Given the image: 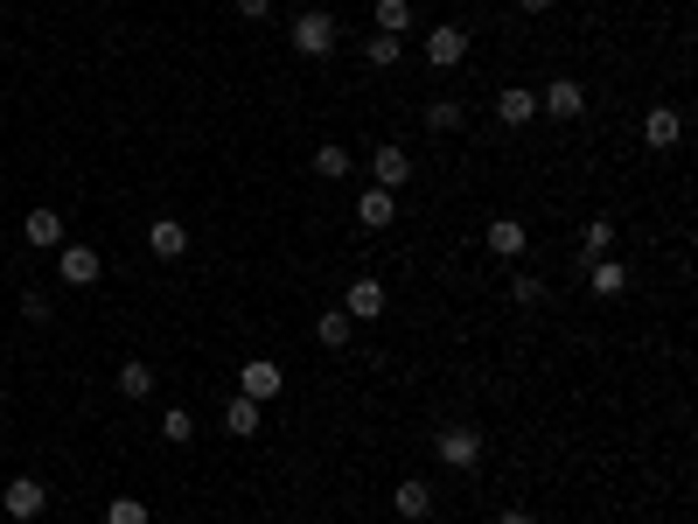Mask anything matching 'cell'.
<instances>
[{"instance_id":"cell-1","label":"cell","mask_w":698,"mask_h":524,"mask_svg":"<svg viewBox=\"0 0 698 524\" xmlns=\"http://www.w3.org/2000/svg\"><path fill=\"white\" fill-rule=\"evenodd\" d=\"M433 455H440L447 469H482L489 434H482V426H468V420H455V426H440V434H433Z\"/></svg>"},{"instance_id":"cell-2","label":"cell","mask_w":698,"mask_h":524,"mask_svg":"<svg viewBox=\"0 0 698 524\" xmlns=\"http://www.w3.org/2000/svg\"><path fill=\"white\" fill-rule=\"evenodd\" d=\"M279 391H287V371H279L273 357H252V364H238V399H252V406H273Z\"/></svg>"},{"instance_id":"cell-3","label":"cell","mask_w":698,"mask_h":524,"mask_svg":"<svg viewBox=\"0 0 698 524\" xmlns=\"http://www.w3.org/2000/svg\"><path fill=\"white\" fill-rule=\"evenodd\" d=\"M335 14H322V8H308V14H294V49L300 56H335Z\"/></svg>"},{"instance_id":"cell-4","label":"cell","mask_w":698,"mask_h":524,"mask_svg":"<svg viewBox=\"0 0 698 524\" xmlns=\"http://www.w3.org/2000/svg\"><path fill=\"white\" fill-rule=\"evenodd\" d=\"M385 308H391L385 280H377V273H356V280H350V294H343V315H350V322H377Z\"/></svg>"},{"instance_id":"cell-5","label":"cell","mask_w":698,"mask_h":524,"mask_svg":"<svg viewBox=\"0 0 698 524\" xmlns=\"http://www.w3.org/2000/svg\"><path fill=\"white\" fill-rule=\"evenodd\" d=\"M43 503H49V490L35 476H14L8 490H0V517H14V524H35L43 517Z\"/></svg>"},{"instance_id":"cell-6","label":"cell","mask_w":698,"mask_h":524,"mask_svg":"<svg viewBox=\"0 0 698 524\" xmlns=\"http://www.w3.org/2000/svg\"><path fill=\"white\" fill-rule=\"evenodd\" d=\"M56 273H64V287H99V252H91V246H70V238H64V246H56Z\"/></svg>"},{"instance_id":"cell-7","label":"cell","mask_w":698,"mask_h":524,"mask_svg":"<svg viewBox=\"0 0 698 524\" xmlns=\"http://www.w3.org/2000/svg\"><path fill=\"white\" fill-rule=\"evenodd\" d=\"M426 64H433V70H455V64H468V29H455V22H433V35H426Z\"/></svg>"},{"instance_id":"cell-8","label":"cell","mask_w":698,"mask_h":524,"mask_svg":"<svg viewBox=\"0 0 698 524\" xmlns=\"http://www.w3.org/2000/svg\"><path fill=\"white\" fill-rule=\"evenodd\" d=\"M370 182H377V190H391V196H399L405 190V182H412V155H405V147H377V155H370Z\"/></svg>"},{"instance_id":"cell-9","label":"cell","mask_w":698,"mask_h":524,"mask_svg":"<svg viewBox=\"0 0 698 524\" xmlns=\"http://www.w3.org/2000/svg\"><path fill=\"white\" fill-rule=\"evenodd\" d=\"M350 210H356V224H364V231H391V224H399V196H391V190H377V182H370V190L356 196Z\"/></svg>"},{"instance_id":"cell-10","label":"cell","mask_w":698,"mask_h":524,"mask_svg":"<svg viewBox=\"0 0 698 524\" xmlns=\"http://www.w3.org/2000/svg\"><path fill=\"white\" fill-rule=\"evenodd\" d=\"M587 294H594V301H621V294H629V266H621L615 252L587 259Z\"/></svg>"},{"instance_id":"cell-11","label":"cell","mask_w":698,"mask_h":524,"mask_svg":"<svg viewBox=\"0 0 698 524\" xmlns=\"http://www.w3.org/2000/svg\"><path fill=\"white\" fill-rule=\"evenodd\" d=\"M538 112H552V119H580L587 112V91H580V78H552L538 91Z\"/></svg>"},{"instance_id":"cell-12","label":"cell","mask_w":698,"mask_h":524,"mask_svg":"<svg viewBox=\"0 0 698 524\" xmlns=\"http://www.w3.org/2000/svg\"><path fill=\"white\" fill-rule=\"evenodd\" d=\"M677 134H685V112H677V105H650V112H643V140L656 147V155L677 147Z\"/></svg>"},{"instance_id":"cell-13","label":"cell","mask_w":698,"mask_h":524,"mask_svg":"<svg viewBox=\"0 0 698 524\" xmlns=\"http://www.w3.org/2000/svg\"><path fill=\"white\" fill-rule=\"evenodd\" d=\"M147 252H155V259H182L188 252V224L182 217H155V224H147Z\"/></svg>"},{"instance_id":"cell-14","label":"cell","mask_w":698,"mask_h":524,"mask_svg":"<svg viewBox=\"0 0 698 524\" xmlns=\"http://www.w3.org/2000/svg\"><path fill=\"white\" fill-rule=\"evenodd\" d=\"M496 119H503V126H531V119H538V91H531V84L496 91Z\"/></svg>"},{"instance_id":"cell-15","label":"cell","mask_w":698,"mask_h":524,"mask_svg":"<svg viewBox=\"0 0 698 524\" xmlns=\"http://www.w3.org/2000/svg\"><path fill=\"white\" fill-rule=\"evenodd\" d=\"M22 238H28L35 252H56V246H64V210H28L22 217Z\"/></svg>"},{"instance_id":"cell-16","label":"cell","mask_w":698,"mask_h":524,"mask_svg":"<svg viewBox=\"0 0 698 524\" xmlns=\"http://www.w3.org/2000/svg\"><path fill=\"white\" fill-rule=\"evenodd\" d=\"M391 503H399V517L420 524V517H433V482H426V476H405L399 490H391Z\"/></svg>"},{"instance_id":"cell-17","label":"cell","mask_w":698,"mask_h":524,"mask_svg":"<svg viewBox=\"0 0 698 524\" xmlns=\"http://www.w3.org/2000/svg\"><path fill=\"white\" fill-rule=\"evenodd\" d=\"M524 246H531V231L517 217H489V252L496 259H524Z\"/></svg>"},{"instance_id":"cell-18","label":"cell","mask_w":698,"mask_h":524,"mask_svg":"<svg viewBox=\"0 0 698 524\" xmlns=\"http://www.w3.org/2000/svg\"><path fill=\"white\" fill-rule=\"evenodd\" d=\"M461 126H468L461 99H426V134H461Z\"/></svg>"},{"instance_id":"cell-19","label":"cell","mask_w":698,"mask_h":524,"mask_svg":"<svg viewBox=\"0 0 698 524\" xmlns=\"http://www.w3.org/2000/svg\"><path fill=\"white\" fill-rule=\"evenodd\" d=\"M112 385H119L126 399H155V364H147V357H126V364H119V378H112Z\"/></svg>"},{"instance_id":"cell-20","label":"cell","mask_w":698,"mask_h":524,"mask_svg":"<svg viewBox=\"0 0 698 524\" xmlns=\"http://www.w3.org/2000/svg\"><path fill=\"white\" fill-rule=\"evenodd\" d=\"M259 420H266V406H252V399H231V406H224V434H238V441H252Z\"/></svg>"},{"instance_id":"cell-21","label":"cell","mask_w":698,"mask_h":524,"mask_svg":"<svg viewBox=\"0 0 698 524\" xmlns=\"http://www.w3.org/2000/svg\"><path fill=\"white\" fill-rule=\"evenodd\" d=\"M399 56H405V35H377V29H370V43H364V64H370V70H391Z\"/></svg>"},{"instance_id":"cell-22","label":"cell","mask_w":698,"mask_h":524,"mask_svg":"<svg viewBox=\"0 0 698 524\" xmlns=\"http://www.w3.org/2000/svg\"><path fill=\"white\" fill-rule=\"evenodd\" d=\"M608 252H615V217H594L580 231V259H608Z\"/></svg>"},{"instance_id":"cell-23","label":"cell","mask_w":698,"mask_h":524,"mask_svg":"<svg viewBox=\"0 0 698 524\" xmlns=\"http://www.w3.org/2000/svg\"><path fill=\"white\" fill-rule=\"evenodd\" d=\"M161 441L188 447V441H196V413H188V406H168V413H161Z\"/></svg>"},{"instance_id":"cell-24","label":"cell","mask_w":698,"mask_h":524,"mask_svg":"<svg viewBox=\"0 0 698 524\" xmlns=\"http://www.w3.org/2000/svg\"><path fill=\"white\" fill-rule=\"evenodd\" d=\"M314 335H322V350H350V335H356V322H350L343 308H329L322 322H314Z\"/></svg>"},{"instance_id":"cell-25","label":"cell","mask_w":698,"mask_h":524,"mask_svg":"<svg viewBox=\"0 0 698 524\" xmlns=\"http://www.w3.org/2000/svg\"><path fill=\"white\" fill-rule=\"evenodd\" d=\"M377 35H405L412 29V0H377Z\"/></svg>"},{"instance_id":"cell-26","label":"cell","mask_w":698,"mask_h":524,"mask_svg":"<svg viewBox=\"0 0 698 524\" xmlns=\"http://www.w3.org/2000/svg\"><path fill=\"white\" fill-rule=\"evenodd\" d=\"M350 168H356V155H350V147H322V155H314V175H322V182H343Z\"/></svg>"},{"instance_id":"cell-27","label":"cell","mask_w":698,"mask_h":524,"mask_svg":"<svg viewBox=\"0 0 698 524\" xmlns=\"http://www.w3.org/2000/svg\"><path fill=\"white\" fill-rule=\"evenodd\" d=\"M511 301H517V308H538V301H545V280H538V273H511Z\"/></svg>"},{"instance_id":"cell-28","label":"cell","mask_w":698,"mask_h":524,"mask_svg":"<svg viewBox=\"0 0 698 524\" xmlns=\"http://www.w3.org/2000/svg\"><path fill=\"white\" fill-rule=\"evenodd\" d=\"M105 524H147V503L140 497H112L105 503Z\"/></svg>"},{"instance_id":"cell-29","label":"cell","mask_w":698,"mask_h":524,"mask_svg":"<svg viewBox=\"0 0 698 524\" xmlns=\"http://www.w3.org/2000/svg\"><path fill=\"white\" fill-rule=\"evenodd\" d=\"M22 322H56V308H49V294H22Z\"/></svg>"},{"instance_id":"cell-30","label":"cell","mask_w":698,"mask_h":524,"mask_svg":"<svg viewBox=\"0 0 698 524\" xmlns=\"http://www.w3.org/2000/svg\"><path fill=\"white\" fill-rule=\"evenodd\" d=\"M238 14H244V22H266V14H273V0H238Z\"/></svg>"},{"instance_id":"cell-31","label":"cell","mask_w":698,"mask_h":524,"mask_svg":"<svg viewBox=\"0 0 698 524\" xmlns=\"http://www.w3.org/2000/svg\"><path fill=\"white\" fill-rule=\"evenodd\" d=\"M496 524H538V517H531V511H503Z\"/></svg>"},{"instance_id":"cell-32","label":"cell","mask_w":698,"mask_h":524,"mask_svg":"<svg viewBox=\"0 0 698 524\" xmlns=\"http://www.w3.org/2000/svg\"><path fill=\"white\" fill-rule=\"evenodd\" d=\"M545 8H552V0H517V14H545Z\"/></svg>"},{"instance_id":"cell-33","label":"cell","mask_w":698,"mask_h":524,"mask_svg":"<svg viewBox=\"0 0 698 524\" xmlns=\"http://www.w3.org/2000/svg\"><path fill=\"white\" fill-rule=\"evenodd\" d=\"M0 49H8V43H0Z\"/></svg>"},{"instance_id":"cell-34","label":"cell","mask_w":698,"mask_h":524,"mask_svg":"<svg viewBox=\"0 0 698 524\" xmlns=\"http://www.w3.org/2000/svg\"><path fill=\"white\" fill-rule=\"evenodd\" d=\"M0 524H8V517H0Z\"/></svg>"}]
</instances>
